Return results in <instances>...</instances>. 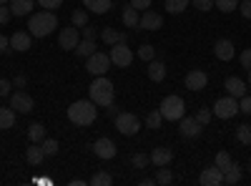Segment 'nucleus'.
Returning a JSON list of instances; mask_svg holds the SVG:
<instances>
[{
  "mask_svg": "<svg viewBox=\"0 0 251 186\" xmlns=\"http://www.w3.org/2000/svg\"><path fill=\"white\" fill-rule=\"evenodd\" d=\"M138 28H143V30H158V28H163L161 13H156V10H143V15H141V20H138Z\"/></svg>",
  "mask_w": 251,
  "mask_h": 186,
  "instance_id": "obj_15",
  "label": "nucleus"
},
{
  "mask_svg": "<svg viewBox=\"0 0 251 186\" xmlns=\"http://www.w3.org/2000/svg\"><path fill=\"white\" fill-rule=\"evenodd\" d=\"M161 123H163L161 111H151L149 116H146V126H149V129H161Z\"/></svg>",
  "mask_w": 251,
  "mask_h": 186,
  "instance_id": "obj_38",
  "label": "nucleus"
},
{
  "mask_svg": "<svg viewBox=\"0 0 251 186\" xmlns=\"http://www.w3.org/2000/svg\"><path fill=\"white\" fill-rule=\"evenodd\" d=\"M171 181H174V174H171V169H169V166H158V169H156V184L169 186Z\"/></svg>",
  "mask_w": 251,
  "mask_h": 186,
  "instance_id": "obj_32",
  "label": "nucleus"
},
{
  "mask_svg": "<svg viewBox=\"0 0 251 186\" xmlns=\"http://www.w3.org/2000/svg\"><path fill=\"white\" fill-rule=\"evenodd\" d=\"M161 116L166 118V121H181L183 118V113H186V106H183V101H181V96H166L163 101H161Z\"/></svg>",
  "mask_w": 251,
  "mask_h": 186,
  "instance_id": "obj_4",
  "label": "nucleus"
},
{
  "mask_svg": "<svg viewBox=\"0 0 251 186\" xmlns=\"http://www.w3.org/2000/svg\"><path fill=\"white\" fill-rule=\"evenodd\" d=\"M191 3H194V8L201 10V13H208V10L214 8V0H191Z\"/></svg>",
  "mask_w": 251,
  "mask_h": 186,
  "instance_id": "obj_43",
  "label": "nucleus"
},
{
  "mask_svg": "<svg viewBox=\"0 0 251 186\" xmlns=\"http://www.w3.org/2000/svg\"><path fill=\"white\" fill-rule=\"evenodd\" d=\"M239 113H251V96H241V101H239Z\"/></svg>",
  "mask_w": 251,
  "mask_h": 186,
  "instance_id": "obj_44",
  "label": "nucleus"
},
{
  "mask_svg": "<svg viewBox=\"0 0 251 186\" xmlns=\"http://www.w3.org/2000/svg\"><path fill=\"white\" fill-rule=\"evenodd\" d=\"M46 159V151H43V146H38V143H30V146L25 149V161L30 163V166H38L40 161Z\"/></svg>",
  "mask_w": 251,
  "mask_h": 186,
  "instance_id": "obj_22",
  "label": "nucleus"
},
{
  "mask_svg": "<svg viewBox=\"0 0 251 186\" xmlns=\"http://www.w3.org/2000/svg\"><path fill=\"white\" fill-rule=\"evenodd\" d=\"M43 151H46V156H55L58 154V141L55 138H43Z\"/></svg>",
  "mask_w": 251,
  "mask_h": 186,
  "instance_id": "obj_41",
  "label": "nucleus"
},
{
  "mask_svg": "<svg viewBox=\"0 0 251 186\" xmlns=\"http://www.w3.org/2000/svg\"><path fill=\"white\" fill-rule=\"evenodd\" d=\"M100 38H103V43H108V46L126 43V33H121V30H113V28H103V30H100Z\"/></svg>",
  "mask_w": 251,
  "mask_h": 186,
  "instance_id": "obj_24",
  "label": "nucleus"
},
{
  "mask_svg": "<svg viewBox=\"0 0 251 186\" xmlns=\"http://www.w3.org/2000/svg\"><path fill=\"white\" fill-rule=\"evenodd\" d=\"M239 60H241V66H244V68H251V48H246V51L239 55Z\"/></svg>",
  "mask_w": 251,
  "mask_h": 186,
  "instance_id": "obj_51",
  "label": "nucleus"
},
{
  "mask_svg": "<svg viewBox=\"0 0 251 186\" xmlns=\"http://www.w3.org/2000/svg\"><path fill=\"white\" fill-rule=\"evenodd\" d=\"M15 126V111L8 106V108H0V129H13Z\"/></svg>",
  "mask_w": 251,
  "mask_h": 186,
  "instance_id": "obj_28",
  "label": "nucleus"
},
{
  "mask_svg": "<svg viewBox=\"0 0 251 186\" xmlns=\"http://www.w3.org/2000/svg\"><path fill=\"white\" fill-rule=\"evenodd\" d=\"M214 118V111L211 108H199L196 111V121L201 123V126H208V121Z\"/></svg>",
  "mask_w": 251,
  "mask_h": 186,
  "instance_id": "obj_40",
  "label": "nucleus"
},
{
  "mask_svg": "<svg viewBox=\"0 0 251 186\" xmlns=\"http://www.w3.org/2000/svg\"><path fill=\"white\" fill-rule=\"evenodd\" d=\"M8 53H13V48H10V38L0 35V55H8Z\"/></svg>",
  "mask_w": 251,
  "mask_h": 186,
  "instance_id": "obj_45",
  "label": "nucleus"
},
{
  "mask_svg": "<svg viewBox=\"0 0 251 186\" xmlns=\"http://www.w3.org/2000/svg\"><path fill=\"white\" fill-rule=\"evenodd\" d=\"M91 184H93V186H111V184H113V176H111L108 171H96V174L91 176Z\"/></svg>",
  "mask_w": 251,
  "mask_h": 186,
  "instance_id": "obj_33",
  "label": "nucleus"
},
{
  "mask_svg": "<svg viewBox=\"0 0 251 186\" xmlns=\"http://www.w3.org/2000/svg\"><path fill=\"white\" fill-rule=\"evenodd\" d=\"M28 138H30V143H40L46 138V129L40 123H33V126H28Z\"/></svg>",
  "mask_w": 251,
  "mask_h": 186,
  "instance_id": "obj_31",
  "label": "nucleus"
},
{
  "mask_svg": "<svg viewBox=\"0 0 251 186\" xmlns=\"http://www.w3.org/2000/svg\"><path fill=\"white\" fill-rule=\"evenodd\" d=\"M116 129H118V133H123V136H136L138 129H141V121H138V116H133V113H118V116H116Z\"/></svg>",
  "mask_w": 251,
  "mask_h": 186,
  "instance_id": "obj_7",
  "label": "nucleus"
},
{
  "mask_svg": "<svg viewBox=\"0 0 251 186\" xmlns=\"http://www.w3.org/2000/svg\"><path fill=\"white\" fill-rule=\"evenodd\" d=\"M241 176H244L241 166H239V163H231V166H228V169L224 171V184L236 186V184H241Z\"/></svg>",
  "mask_w": 251,
  "mask_h": 186,
  "instance_id": "obj_23",
  "label": "nucleus"
},
{
  "mask_svg": "<svg viewBox=\"0 0 251 186\" xmlns=\"http://www.w3.org/2000/svg\"><path fill=\"white\" fill-rule=\"evenodd\" d=\"M78 30L80 28H63L60 30V35H58V43H60V48L63 51H75V46L80 43V35H78Z\"/></svg>",
  "mask_w": 251,
  "mask_h": 186,
  "instance_id": "obj_12",
  "label": "nucleus"
},
{
  "mask_svg": "<svg viewBox=\"0 0 251 186\" xmlns=\"http://www.w3.org/2000/svg\"><path fill=\"white\" fill-rule=\"evenodd\" d=\"M239 113V101L234 98V96H224V98H219L216 103H214V116L216 118H224V121H228V118H234Z\"/></svg>",
  "mask_w": 251,
  "mask_h": 186,
  "instance_id": "obj_5",
  "label": "nucleus"
},
{
  "mask_svg": "<svg viewBox=\"0 0 251 186\" xmlns=\"http://www.w3.org/2000/svg\"><path fill=\"white\" fill-rule=\"evenodd\" d=\"M151 163V156H146V154H133L131 156V166L133 169H146Z\"/></svg>",
  "mask_w": 251,
  "mask_h": 186,
  "instance_id": "obj_37",
  "label": "nucleus"
},
{
  "mask_svg": "<svg viewBox=\"0 0 251 186\" xmlns=\"http://www.w3.org/2000/svg\"><path fill=\"white\" fill-rule=\"evenodd\" d=\"M58 28V18L53 10H40V13H30L28 20V33L35 38H46Z\"/></svg>",
  "mask_w": 251,
  "mask_h": 186,
  "instance_id": "obj_1",
  "label": "nucleus"
},
{
  "mask_svg": "<svg viewBox=\"0 0 251 186\" xmlns=\"http://www.w3.org/2000/svg\"><path fill=\"white\" fill-rule=\"evenodd\" d=\"M206 83H208L206 71L194 68V71H188V73H186V88H188V91H203Z\"/></svg>",
  "mask_w": 251,
  "mask_h": 186,
  "instance_id": "obj_14",
  "label": "nucleus"
},
{
  "mask_svg": "<svg viewBox=\"0 0 251 186\" xmlns=\"http://www.w3.org/2000/svg\"><path fill=\"white\" fill-rule=\"evenodd\" d=\"M33 98L25 93V91H15V93H10V108L15 111V113H30L33 111Z\"/></svg>",
  "mask_w": 251,
  "mask_h": 186,
  "instance_id": "obj_9",
  "label": "nucleus"
},
{
  "mask_svg": "<svg viewBox=\"0 0 251 186\" xmlns=\"http://www.w3.org/2000/svg\"><path fill=\"white\" fill-rule=\"evenodd\" d=\"M146 71H149V78L153 80V83H161V80L166 78V63L163 60H149V66H146Z\"/></svg>",
  "mask_w": 251,
  "mask_h": 186,
  "instance_id": "obj_21",
  "label": "nucleus"
},
{
  "mask_svg": "<svg viewBox=\"0 0 251 186\" xmlns=\"http://www.w3.org/2000/svg\"><path fill=\"white\" fill-rule=\"evenodd\" d=\"M199 181H201V186H221L224 184V171L216 166V163H214V166H206L201 171Z\"/></svg>",
  "mask_w": 251,
  "mask_h": 186,
  "instance_id": "obj_13",
  "label": "nucleus"
},
{
  "mask_svg": "<svg viewBox=\"0 0 251 186\" xmlns=\"http://www.w3.org/2000/svg\"><path fill=\"white\" fill-rule=\"evenodd\" d=\"M224 88H226L228 96H234V98L246 96V83H244L241 78H236V76H228V78H226V83H224Z\"/></svg>",
  "mask_w": 251,
  "mask_h": 186,
  "instance_id": "obj_17",
  "label": "nucleus"
},
{
  "mask_svg": "<svg viewBox=\"0 0 251 186\" xmlns=\"http://www.w3.org/2000/svg\"><path fill=\"white\" fill-rule=\"evenodd\" d=\"M249 83H251V68H249Z\"/></svg>",
  "mask_w": 251,
  "mask_h": 186,
  "instance_id": "obj_56",
  "label": "nucleus"
},
{
  "mask_svg": "<svg viewBox=\"0 0 251 186\" xmlns=\"http://www.w3.org/2000/svg\"><path fill=\"white\" fill-rule=\"evenodd\" d=\"M123 26L126 28H138V20H141V15H138V10L133 8V5H128V8H123Z\"/></svg>",
  "mask_w": 251,
  "mask_h": 186,
  "instance_id": "obj_26",
  "label": "nucleus"
},
{
  "mask_svg": "<svg viewBox=\"0 0 251 186\" xmlns=\"http://www.w3.org/2000/svg\"><path fill=\"white\" fill-rule=\"evenodd\" d=\"M171 161H174V151L169 146L153 149V154H151V163H153V166H169Z\"/></svg>",
  "mask_w": 251,
  "mask_h": 186,
  "instance_id": "obj_19",
  "label": "nucleus"
},
{
  "mask_svg": "<svg viewBox=\"0 0 251 186\" xmlns=\"http://www.w3.org/2000/svg\"><path fill=\"white\" fill-rule=\"evenodd\" d=\"M10 18H13V13H10V5H8V8H5V5H0V26H5Z\"/></svg>",
  "mask_w": 251,
  "mask_h": 186,
  "instance_id": "obj_49",
  "label": "nucleus"
},
{
  "mask_svg": "<svg viewBox=\"0 0 251 186\" xmlns=\"http://www.w3.org/2000/svg\"><path fill=\"white\" fill-rule=\"evenodd\" d=\"M231 163H234V159H231V154H228V151H219V154H216V166H219L221 171H226Z\"/></svg>",
  "mask_w": 251,
  "mask_h": 186,
  "instance_id": "obj_36",
  "label": "nucleus"
},
{
  "mask_svg": "<svg viewBox=\"0 0 251 186\" xmlns=\"http://www.w3.org/2000/svg\"><path fill=\"white\" fill-rule=\"evenodd\" d=\"M249 171H251V161H249Z\"/></svg>",
  "mask_w": 251,
  "mask_h": 186,
  "instance_id": "obj_57",
  "label": "nucleus"
},
{
  "mask_svg": "<svg viewBox=\"0 0 251 186\" xmlns=\"http://www.w3.org/2000/svg\"><path fill=\"white\" fill-rule=\"evenodd\" d=\"M178 131H181L183 138H199L201 131H203V126L196 121V116H183L178 121Z\"/></svg>",
  "mask_w": 251,
  "mask_h": 186,
  "instance_id": "obj_10",
  "label": "nucleus"
},
{
  "mask_svg": "<svg viewBox=\"0 0 251 186\" xmlns=\"http://www.w3.org/2000/svg\"><path fill=\"white\" fill-rule=\"evenodd\" d=\"M71 23H73L75 28H86V26H88V13H86V10H73Z\"/></svg>",
  "mask_w": 251,
  "mask_h": 186,
  "instance_id": "obj_35",
  "label": "nucleus"
},
{
  "mask_svg": "<svg viewBox=\"0 0 251 186\" xmlns=\"http://www.w3.org/2000/svg\"><path fill=\"white\" fill-rule=\"evenodd\" d=\"M188 3H191V0H163L166 13H171V15H178V13H183Z\"/></svg>",
  "mask_w": 251,
  "mask_h": 186,
  "instance_id": "obj_29",
  "label": "nucleus"
},
{
  "mask_svg": "<svg viewBox=\"0 0 251 186\" xmlns=\"http://www.w3.org/2000/svg\"><path fill=\"white\" fill-rule=\"evenodd\" d=\"M88 93H91V101L96 103V106H100V108L111 106V103H113V98H116L113 83H111V80H108L106 76H98V78L93 80V83H91Z\"/></svg>",
  "mask_w": 251,
  "mask_h": 186,
  "instance_id": "obj_3",
  "label": "nucleus"
},
{
  "mask_svg": "<svg viewBox=\"0 0 251 186\" xmlns=\"http://www.w3.org/2000/svg\"><path fill=\"white\" fill-rule=\"evenodd\" d=\"M98 118V106L93 101H75L68 106V121L75 126H91Z\"/></svg>",
  "mask_w": 251,
  "mask_h": 186,
  "instance_id": "obj_2",
  "label": "nucleus"
},
{
  "mask_svg": "<svg viewBox=\"0 0 251 186\" xmlns=\"http://www.w3.org/2000/svg\"><path fill=\"white\" fill-rule=\"evenodd\" d=\"M138 58L149 63V60H153V58H156V48H153V46H149V43H143V46L138 48Z\"/></svg>",
  "mask_w": 251,
  "mask_h": 186,
  "instance_id": "obj_39",
  "label": "nucleus"
},
{
  "mask_svg": "<svg viewBox=\"0 0 251 186\" xmlns=\"http://www.w3.org/2000/svg\"><path fill=\"white\" fill-rule=\"evenodd\" d=\"M8 5H10V13H13V15H18V18L30 15V13H33V8H35L33 0H10Z\"/></svg>",
  "mask_w": 251,
  "mask_h": 186,
  "instance_id": "obj_20",
  "label": "nucleus"
},
{
  "mask_svg": "<svg viewBox=\"0 0 251 186\" xmlns=\"http://www.w3.org/2000/svg\"><path fill=\"white\" fill-rule=\"evenodd\" d=\"M30 33H25V30H15L13 35H10V48L13 51H18V53H25V51H30Z\"/></svg>",
  "mask_w": 251,
  "mask_h": 186,
  "instance_id": "obj_16",
  "label": "nucleus"
},
{
  "mask_svg": "<svg viewBox=\"0 0 251 186\" xmlns=\"http://www.w3.org/2000/svg\"><path fill=\"white\" fill-rule=\"evenodd\" d=\"M214 8H219L221 13H234L239 8V0H214Z\"/></svg>",
  "mask_w": 251,
  "mask_h": 186,
  "instance_id": "obj_34",
  "label": "nucleus"
},
{
  "mask_svg": "<svg viewBox=\"0 0 251 186\" xmlns=\"http://www.w3.org/2000/svg\"><path fill=\"white\" fill-rule=\"evenodd\" d=\"M106 113H108L111 118H116V116H118L121 111H118V106H116V103H111V106H106Z\"/></svg>",
  "mask_w": 251,
  "mask_h": 186,
  "instance_id": "obj_53",
  "label": "nucleus"
},
{
  "mask_svg": "<svg viewBox=\"0 0 251 186\" xmlns=\"http://www.w3.org/2000/svg\"><path fill=\"white\" fill-rule=\"evenodd\" d=\"M88 73L93 76H106L108 68H111V55L108 53H103V51H96L93 55H88Z\"/></svg>",
  "mask_w": 251,
  "mask_h": 186,
  "instance_id": "obj_6",
  "label": "nucleus"
},
{
  "mask_svg": "<svg viewBox=\"0 0 251 186\" xmlns=\"http://www.w3.org/2000/svg\"><path fill=\"white\" fill-rule=\"evenodd\" d=\"M236 141L244 143V146H251V126H249V123L236 126Z\"/></svg>",
  "mask_w": 251,
  "mask_h": 186,
  "instance_id": "obj_30",
  "label": "nucleus"
},
{
  "mask_svg": "<svg viewBox=\"0 0 251 186\" xmlns=\"http://www.w3.org/2000/svg\"><path fill=\"white\" fill-rule=\"evenodd\" d=\"M38 5L43 8V10H53V13H55V10L63 5V0H38Z\"/></svg>",
  "mask_w": 251,
  "mask_h": 186,
  "instance_id": "obj_42",
  "label": "nucleus"
},
{
  "mask_svg": "<svg viewBox=\"0 0 251 186\" xmlns=\"http://www.w3.org/2000/svg\"><path fill=\"white\" fill-rule=\"evenodd\" d=\"M239 10H241V15H244L246 20H251V0H241V3H239Z\"/></svg>",
  "mask_w": 251,
  "mask_h": 186,
  "instance_id": "obj_47",
  "label": "nucleus"
},
{
  "mask_svg": "<svg viewBox=\"0 0 251 186\" xmlns=\"http://www.w3.org/2000/svg\"><path fill=\"white\" fill-rule=\"evenodd\" d=\"M78 58H88V55H93L96 53V40H88V38H83L80 43L75 46V51H73Z\"/></svg>",
  "mask_w": 251,
  "mask_h": 186,
  "instance_id": "obj_27",
  "label": "nucleus"
},
{
  "mask_svg": "<svg viewBox=\"0 0 251 186\" xmlns=\"http://www.w3.org/2000/svg\"><path fill=\"white\" fill-rule=\"evenodd\" d=\"M153 184H156V179H149V176L141 179V186H153Z\"/></svg>",
  "mask_w": 251,
  "mask_h": 186,
  "instance_id": "obj_54",
  "label": "nucleus"
},
{
  "mask_svg": "<svg viewBox=\"0 0 251 186\" xmlns=\"http://www.w3.org/2000/svg\"><path fill=\"white\" fill-rule=\"evenodd\" d=\"M131 5H133L138 13H143V10L151 8V0H131Z\"/></svg>",
  "mask_w": 251,
  "mask_h": 186,
  "instance_id": "obj_48",
  "label": "nucleus"
},
{
  "mask_svg": "<svg viewBox=\"0 0 251 186\" xmlns=\"http://www.w3.org/2000/svg\"><path fill=\"white\" fill-rule=\"evenodd\" d=\"M93 154L98 156V159H103V161H108V159H113L116 154H118V149H116V143L111 141V138H106V136H103V138H98L96 143H93Z\"/></svg>",
  "mask_w": 251,
  "mask_h": 186,
  "instance_id": "obj_11",
  "label": "nucleus"
},
{
  "mask_svg": "<svg viewBox=\"0 0 251 186\" xmlns=\"http://www.w3.org/2000/svg\"><path fill=\"white\" fill-rule=\"evenodd\" d=\"M25 83H28V78L20 73V76H15V80H13V86H18V88H25Z\"/></svg>",
  "mask_w": 251,
  "mask_h": 186,
  "instance_id": "obj_52",
  "label": "nucleus"
},
{
  "mask_svg": "<svg viewBox=\"0 0 251 186\" xmlns=\"http://www.w3.org/2000/svg\"><path fill=\"white\" fill-rule=\"evenodd\" d=\"M214 53H216V58H219V60H231V58L236 55V51H234V43H231V40H226V38L216 40Z\"/></svg>",
  "mask_w": 251,
  "mask_h": 186,
  "instance_id": "obj_18",
  "label": "nucleus"
},
{
  "mask_svg": "<svg viewBox=\"0 0 251 186\" xmlns=\"http://www.w3.org/2000/svg\"><path fill=\"white\" fill-rule=\"evenodd\" d=\"M111 63L113 66H118V68H128L131 63H133V53H131V48L126 46V43H116V46H111Z\"/></svg>",
  "mask_w": 251,
  "mask_h": 186,
  "instance_id": "obj_8",
  "label": "nucleus"
},
{
  "mask_svg": "<svg viewBox=\"0 0 251 186\" xmlns=\"http://www.w3.org/2000/svg\"><path fill=\"white\" fill-rule=\"evenodd\" d=\"M10 3V0H0V5H8Z\"/></svg>",
  "mask_w": 251,
  "mask_h": 186,
  "instance_id": "obj_55",
  "label": "nucleus"
},
{
  "mask_svg": "<svg viewBox=\"0 0 251 186\" xmlns=\"http://www.w3.org/2000/svg\"><path fill=\"white\" fill-rule=\"evenodd\" d=\"M10 91H13V83H10V80L8 78H0V96H10Z\"/></svg>",
  "mask_w": 251,
  "mask_h": 186,
  "instance_id": "obj_46",
  "label": "nucleus"
},
{
  "mask_svg": "<svg viewBox=\"0 0 251 186\" xmlns=\"http://www.w3.org/2000/svg\"><path fill=\"white\" fill-rule=\"evenodd\" d=\"M83 5H86L91 13H96V15H103V13H108L111 10V0H83Z\"/></svg>",
  "mask_w": 251,
  "mask_h": 186,
  "instance_id": "obj_25",
  "label": "nucleus"
},
{
  "mask_svg": "<svg viewBox=\"0 0 251 186\" xmlns=\"http://www.w3.org/2000/svg\"><path fill=\"white\" fill-rule=\"evenodd\" d=\"M83 30V38H88V40H96L98 38V30L93 26H86V28H80Z\"/></svg>",
  "mask_w": 251,
  "mask_h": 186,
  "instance_id": "obj_50",
  "label": "nucleus"
}]
</instances>
